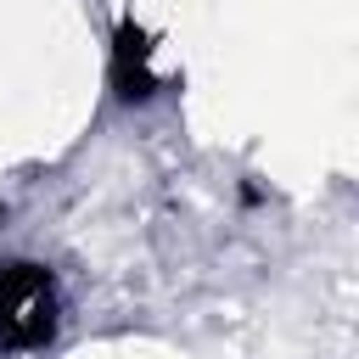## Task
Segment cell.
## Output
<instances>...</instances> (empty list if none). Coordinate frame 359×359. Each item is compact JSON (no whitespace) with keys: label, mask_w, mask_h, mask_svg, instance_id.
<instances>
[{"label":"cell","mask_w":359,"mask_h":359,"mask_svg":"<svg viewBox=\"0 0 359 359\" xmlns=\"http://www.w3.org/2000/svg\"><path fill=\"white\" fill-rule=\"evenodd\" d=\"M62 297L50 269L39 264H0V353H34L56 337Z\"/></svg>","instance_id":"cell-1"},{"label":"cell","mask_w":359,"mask_h":359,"mask_svg":"<svg viewBox=\"0 0 359 359\" xmlns=\"http://www.w3.org/2000/svg\"><path fill=\"white\" fill-rule=\"evenodd\" d=\"M112 84H118V95H129V101H146V95L157 90L151 45H146L140 28H123V34H118V45H112Z\"/></svg>","instance_id":"cell-2"}]
</instances>
